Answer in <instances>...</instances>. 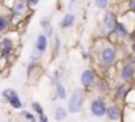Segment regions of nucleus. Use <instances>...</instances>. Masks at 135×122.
Returning <instances> with one entry per match:
<instances>
[{"instance_id":"nucleus-1","label":"nucleus","mask_w":135,"mask_h":122,"mask_svg":"<svg viewBox=\"0 0 135 122\" xmlns=\"http://www.w3.org/2000/svg\"><path fill=\"white\" fill-rule=\"evenodd\" d=\"M95 59L100 70L108 72L118 64V48L113 41L100 38L95 44Z\"/></svg>"},{"instance_id":"nucleus-2","label":"nucleus","mask_w":135,"mask_h":122,"mask_svg":"<svg viewBox=\"0 0 135 122\" xmlns=\"http://www.w3.org/2000/svg\"><path fill=\"white\" fill-rule=\"evenodd\" d=\"M119 22L118 19V13L113 11V10H105L103 16H102V29H100V38L103 40H108L110 35L113 33L116 24Z\"/></svg>"},{"instance_id":"nucleus-3","label":"nucleus","mask_w":135,"mask_h":122,"mask_svg":"<svg viewBox=\"0 0 135 122\" xmlns=\"http://www.w3.org/2000/svg\"><path fill=\"white\" fill-rule=\"evenodd\" d=\"M86 100V90L84 89H75L69 98V105H67V109H69L70 114H78L83 109Z\"/></svg>"},{"instance_id":"nucleus-4","label":"nucleus","mask_w":135,"mask_h":122,"mask_svg":"<svg viewBox=\"0 0 135 122\" xmlns=\"http://www.w3.org/2000/svg\"><path fill=\"white\" fill-rule=\"evenodd\" d=\"M107 109H108V101L103 95H97V97H92L91 101H89V113L92 117H105L107 116Z\"/></svg>"},{"instance_id":"nucleus-5","label":"nucleus","mask_w":135,"mask_h":122,"mask_svg":"<svg viewBox=\"0 0 135 122\" xmlns=\"http://www.w3.org/2000/svg\"><path fill=\"white\" fill-rule=\"evenodd\" d=\"M132 32H133V30L129 29L124 21H119V22L116 24V27H114V30H113V33L110 35L108 40H114V43H124L126 40L132 38Z\"/></svg>"},{"instance_id":"nucleus-6","label":"nucleus","mask_w":135,"mask_h":122,"mask_svg":"<svg viewBox=\"0 0 135 122\" xmlns=\"http://www.w3.org/2000/svg\"><path fill=\"white\" fill-rule=\"evenodd\" d=\"M97 81H99V75L94 68H84L80 75V83L84 90H91L92 87H95Z\"/></svg>"},{"instance_id":"nucleus-7","label":"nucleus","mask_w":135,"mask_h":122,"mask_svg":"<svg viewBox=\"0 0 135 122\" xmlns=\"http://www.w3.org/2000/svg\"><path fill=\"white\" fill-rule=\"evenodd\" d=\"M15 49H16L15 40L10 35H3L2 40H0V57L5 59V60H8L10 57H13Z\"/></svg>"},{"instance_id":"nucleus-8","label":"nucleus","mask_w":135,"mask_h":122,"mask_svg":"<svg viewBox=\"0 0 135 122\" xmlns=\"http://www.w3.org/2000/svg\"><path fill=\"white\" fill-rule=\"evenodd\" d=\"M122 113H124V106L118 101H111L108 103V109H107V120L108 122H122Z\"/></svg>"},{"instance_id":"nucleus-9","label":"nucleus","mask_w":135,"mask_h":122,"mask_svg":"<svg viewBox=\"0 0 135 122\" xmlns=\"http://www.w3.org/2000/svg\"><path fill=\"white\" fill-rule=\"evenodd\" d=\"M133 86L132 84H127V83H118L114 90H113V100L118 101V103H124L127 95L132 92Z\"/></svg>"},{"instance_id":"nucleus-10","label":"nucleus","mask_w":135,"mask_h":122,"mask_svg":"<svg viewBox=\"0 0 135 122\" xmlns=\"http://www.w3.org/2000/svg\"><path fill=\"white\" fill-rule=\"evenodd\" d=\"M8 10H10L11 13L21 14V16H24V18H26V16L29 14V11H30V8H29V5H27L26 0H13Z\"/></svg>"},{"instance_id":"nucleus-11","label":"nucleus","mask_w":135,"mask_h":122,"mask_svg":"<svg viewBox=\"0 0 135 122\" xmlns=\"http://www.w3.org/2000/svg\"><path fill=\"white\" fill-rule=\"evenodd\" d=\"M13 29V24H11V19H10V10L8 13L0 10V35H7L10 30Z\"/></svg>"},{"instance_id":"nucleus-12","label":"nucleus","mask_w":135,"mask_h":122,"mask_svg":"<svg viewBox=\"0 0 135 122\" xmlns=\"http://www.w3.org/2000/svg\"><path fill=\"white\" fill-rule=\"evenodd\" d=\"M48 46H49V38L45 35V33H40L35 40V44H33V51H37L38 54H45L48 51Z\"/></svg>"},{"instance_id":"nucleus-13","label":"nucleus","mask_w":135,"mask_h":122,"mask_svg":"<svg viewBox=\"0 0 135 122\" xmlns=\"http://www.w3.org/2000/svg\"><path fill=\"white\" fill-rule=\"evenodd\" d=\"M75 22H76V16H75V13H65L64 14V18L60 19V29H70V27H73L75 26Z\"/></svg>"},{"instance_id":"nucleus-14","label":"nucleus","mask_w":135,"mask_h":122,"mask_svg":"<svg viewBox=\"0 0 135 122\" xmlns=\"http://www.w3.org/2000/svg\"><path fill=\"white\" fill-rule=\"evenodd\" d=\"M67 89L62 83H56L54 84V98H59V100H67Z\"/></svg>"},{"instance_id":"nucleus-15","label":"nucleus","mask_w":135,"mask_h":122,"mask_svg":"<svg viewBox=\"0 0 135 122\" xmlns=\"http://www.w3.org/2000/svg\"><path fill=\"white\" fill-rule=\"evenodd\" d=\"M40 26L43 27V30H45V35H46L48 38H52V37H54V27H52V24H51V21H49L48 18H43V19H40Z\"/></svg>"},{"instance_id":"nucleus-16","label":"nucleus","mask_w":135,"mask_h":122,"mask_svg":"<svg viewBox=\"0 0 135 122\" xmlns=\"http://www.w3.org/2000/svg\"><path fill=\"white\" fill-rule=\"evenodd\" d=\"M95 89H97V92L100 95H107L110 92V84H108V81L105 78H99V81L95 84Z\"/></svg>"},{"instance_id":"nucleus-17","label":"nucleus","mask_w":135,"mask_h":122,"mask_svg":"<svg viewBox=\"0 0 135 122\" xmlns=\"http://www.w3.org/2000/svg\"><path fill=\"white\" fill-rule=\"evenodd\" d=\"M67 116H69V109L64 108V106H56V109H54V120H56V122L65 120Z\"/></svg>"},{"instance_id":"nucleus-18","label":"nucleus","mask_w":135,"mask_h":122,"mask_svg":"<svg viewBox=\"0 0 135 122\" xmlns=\"http://www.w3.org/2000/svg\"><path fill=\"white\" fill-rule=\"evenodd\" d=\"M8 105L13 108V109H18V111H21L22 108H24V103H22V100L19 98V94L16 92L11 98H8Z\"/></svg>"},{"instance_id":"nucleus-19","label":"nucleus","mask_w":135,"mask_h":122,"mask_svg":"<svg viewBox=\"0 0 135 122\" xmlns=\"http://www.w3.org/2000/svg\"><path fill=\"white\" fill-rule=\"evenodd\" d=\"M19 116L22 119H26L27 122H38V116L33 113V111H27V109H21L19 111Z\"/></svg>"},{"instance_id":"nucleus-20","label":"nucleus","mask_w":135,"mask_h":122,"mask_svg":"<svg viewBox=\"0 0 135 122\" xmlns=\"http://www.w3.org/2000/svg\"><path fill=\"white\" fill-rule=\"evenodd\" d=\"M30 108H32V111H33L37 116H41V114H45V108H43V105H41L40 101H32Z\"/></svg>"},{"instance_id":"nucleus-21","label":"nucleus","mask_w":135,"mask_h":122,"mask_svg":"<svg viewBox=\"0 0 135 122\" xmlns=\"http://www.w3.org/2000/svg\"><path fill=\"white\" fill-rule=\"evenodd\" d=\"M94 7L105 11V10H108V7H110V0H94Z\"/></svg>"},{"instance_id":"nucleus-22","label":"nucleus","mask_w":135,"mask_h":122,"mask_svg":"<svg viewBox=\"0 0 135 122\" xmlns=\"http://www.w3.org/2000/svg\"><path fill=\"white\" fill-rule=\"evenodd\" d=\"M15 94H16V90H15V89H11V87H7V89H3L2 92H0V97H2L3 100H7V101H8V98H11Z\"/></svg>"},{"instance_id":"nucleus-23","label":"nucleus","mask_w":135,"mask_h":122,"mask_svg":"<svg viewBox=\"0 0 135 122\" xmlns=\"http://www.w3.org/2000/svg\"><path fill=\"white\" fill-rule=\"evenodd\" d=\"M60 51V38L57 35L52 37V54H57Z\"/></svg>"},{"instance_id":"nucleus-24","label":"nucleus","mask_w":135,"mask_h":122,"mask_svg":"<svg viewBox=\"0 0 135 122\" xmlns=\"http://www.w3.org/2000/svg\"><path fill=\"white\" fill-rule=\"evenodd\" d=\"M37 68H38V64H37V62H29V64H27V72H26L27 78H30V76L35 73Z\"/></svg>"},{"instance_id":"nucleus-25","label":"nucleus","mask_w":135,"mask_h":122,"mask_svg":"<svg viewBox=\"0 0 135 122\" xmlns=\"http://www.w3.org/2000/svg\"><path fill=\"white\" fill-rule=\"evenodd\" d=\"M40 60H41V54H38L37 51H32L30 52V62H40Z\"/></svg>"},{"instance_id":"nucleus-26","label":"nucleus","mask_w":135,"mask_h":122,"mask_svg":"<svg viewBox=\"0 0 135 122\" xmlns=\"http://www.w3.org/2000/svg\"><path fill=\"white\" fill-rule=\"evenodd\" d=\"M60 70H54V73H52V86L56 84V83H60Z\"/></svg>"},{"instance_id":"nucleus-27","label":"nucleus","mask_w":135,"mask_h":122,"mask_svg":"<svg viewBox=\"0 0 135 122\" xmlns=\"http://www.w3.org/2000/svg\"><path fill=\"white\" fill-rule=\"evenodd\" d=\"M26 2H27V5H29V8L30 10H33L38 3H40V0H26Z\"/></svg>"},{"instance_id":"nucleus-28","label":"nucleus","mask_w":135,"mask_h":122,"mask_svg":"<svg viewBox=\"0 0 135 122\" xmlns=\"http://www.w3.org/2000/svg\"><path fill=\"white\" fill-rule=\"evenodd\" d=\"M127 7H129V11H130V13H135V0H129V2H127Z\"/></svg>"},{"instance_id":"nucleus-29","label":"nucleus","mask_w":135,"mask_h":122,"mask_svg":"<svg viewBox=\"0 0 135 122\" xmlns=\"http://www.w3.org/2000/svg\"><path fill=\"white\" fill-rule=\"evenodd\" d=\"M38 122H49V117L46 114H41V116H38Z\"/></svg>"},{"instance_id":"nucleus-30","label":"nucleus","mask_w":135,"mask_h":122,"mask_svg":"<svg viewBox=\"0 0 135 122\" xmlns=\"http://www.w3.org/2000/svg\"><path fill=\"white\" fill-rule=\"evenodd\" d=\"M75 3H76V0H70V2H69V7H70V8H72V7H73V5H75Z\"/></svg>"},{"instance_id":"nucleus-31","label":"nucleus","mask_w":135,"mask_h":122,"mask_svg":"<svg viewBox=\"0 0 135 122\" xmlns=\"http://www.w3.org/2000/svg\"><path fill=\"white\" fill-rule=\"evenodd\" d=\"M132 40H135V29H133V32H132Z\"/></svg>"},{"instance_id":"nucleus-32","label":"nucleus","mask_w":135,"mask_h":122,"mask_svg":"<svg viewBox=\"0 0 135 122\" xmlns=\"http://www.w3.org/2000/svg\"><path fill=\"white\" fill-rule=\"evenodd\" d=\"M2 3H3V0H0V8H2Z\"/></svg>"},{"instance_id":"nucleus-33","label":"nucleus","mask_w":135,"mask_h":122,"mask_svg":"<svg viewBox=\"0 0 135 122\" xmlns=\"http://www.w3.org/2000/svg\"><path fill=\"white\" fill-rule=\"evenodd\" d=\"M0 40H2V35H0Z\"/></svg>"},{"instance_id":"nucleus-34","label":"nucleus","mask_w":135,"mask_h":122,"mask_svg":"<svg viewBox=\"0 0 135 122\" xmlns=\"http://www.w3.org/2000/svg\"><path fill=\"white\" fill-rule=\"evenodd\" d=\"M126 2H129V0H126Z\"/></svg>"}]
</instances>
